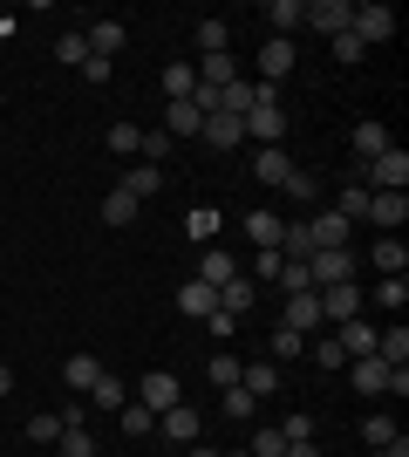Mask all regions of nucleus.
Returning a JSON list of instances; mask_svg holds the SVG:
<instances>
[{
  "label": "nucleus",
  "instance_id": "1a4fd4ad",
  "mask_svg": "<svg viewBox=\"0 0 409 457\" xmlns=\"http://www.w3.org/2000/svg\"><path fill=\"white\" fill-rule=\"evenodd\" d=\"M403 219H409V191H369V226L403 232Z\"/></svg>",
  "mask_w": 409,
  "mask_h": 457
},
{
  "label": "nucleus",
  "instance_id": "b1692460",
  "mask_svg": "<svg viewBox=\"0 0 409 457\" xmlns=\"http://www.w3.org/2000/svg\"><path fill=\"white\" fill-rule=\"evenodd\" d=\"M239 389H246V396H253V403H266L273 389H280V362H253V369H246V376H239Z\"/></svg>",
  "mask_w": 409,
  "mask_h": 457
},
{
  "label": "nucleus",
  "instance_id": "052dcab7",
  "mask_svg": "<svg viewBox=\"0 0 409 457\" xmlns=\"http://www.w3.org/2000/svg\"><path fill=\"white\" fill-rule=\"evenodd\" d=\"M184 457H218V451H205V444H184Z\"/></svg>",
  "mask_w": 409,
  "mask_h": 457
},
{
  "label": "nucleus",
  "instance_id": "7ed1b4c3",
  "mask_svg": "<svg viewBox=\"0 0 409 457\" xmlns=\"http://www.w3.org/2000/svg\"><path fill=\"white\" fill-rule=\"evenodd\" d=\"M348 21H355V0H307L300 7V28H321V35H348Z\"/></svg>",
  "mask_w": 409,
  "mask_h": 457
},
{
  "label": "nucleus",
  "instance_id": "6e6552de",
  "mask_svg": "<svg viewBox=\"0 0 409 457\" xmlns=\"http://www.w3.org/2000/svg\"><path fill=\"white\" fill-rule=\"evenodd\" d=\"M157 430H164L171 444H198V437H205V417H198L192 403H171V410L157 417Z\"/></svg>",
  "mask_w": 409,
  "mask_h": 457
},
{
  "label": "nucleus",
  "instance_id": "13d9d810",
  "mask_svg": "<svg viewBox=\"0 0 409 457\" xmlns=\"http://www.w3.org/2000/svg\"><path fill=\"white\" fill-rule=\"evenodd\" d=\"M375 457H409V437H389V444H382Z\"/></svg>",
  "mask_w": 409,
  "mask_h": 457
},
{
  "label": "nucleus",
  "instance_id": "864d4df0",
  "mask_svg": "<svg viewBox=\"0 0 409 457\" xmlns=\"http://www.w3.org/2000/svg\"><path fill=\"white\" fill-rule=\"evenodd\" d=\"M362 55H369V48H362L355 35H334V62H362Z\"/></svg>",
  "mask_w": 409,
  "mask_h": 457
},
{
  "label": "nucleus",
  "instance_id": "c9c22d12",
  "mask_svg": "<svg viewBox=\"0 0 409 457\" xmlns=\"http://www.w3.org/2000/svg\"><path fill=\"white\" fill-rule=\"evenodd\" d=\"M341 219H348V226H362V219H369V185H341Z\"/></svg>",
  "mask_w": 409,
  "mask_h": 457
},
{
  "label": "nucleus",
  "instance_id": "8fccbe9b",
  "mask_svg": "<svg viewBox=\"0 0 409 457\" xmlns=\"http://www.w3.org/2000/svg\"><path fill=\"white\" fill-rule=\"evenodd\" d=\"M307 355H314V362H321V369H341V362H348V355L334 348V335H328V342H307Z\"/></svg>",
  "mask_w": 409,
  "mask_h": 457
},
{
  "label": "nucleus",
  "instance_id": "9d476101",
  "mask_svg": "<svg viewBox=\"0 0 409 457\" xmlns=\"http://www.w3.org/2000/svg\"><path fill=\"white\" fill-rule=\"evenodd\" d=\"M280 328H293V335H307V342H314V335L328 328V321H321V301H314V294H287V314H280Z\"/></svg>",
  "mask_w": 409,
  "mask_h": 457
},
{
  "label": "nucleus",
  "instance_id": "39448f33",
  "mask_svg": "<svg viewBox=\"0 0 409 457\" xmlns=\"http://www.w3.org/2000/svg\"><path fill=\"white\" fill-rule=\"evenodd\" d=\"M239 123H246V137H253L259 151H273V144H287V110H280V103H259V110H246Z\"/></svg>",
  "mask_w": 409,
  "mask_h": 457
},
{
  "label": "nucleus",
  "instance_id": "bb28decb",
  "mask_svg": "<svg viewBox=\"0 0 409 457\" xmlns=\"http://www.w3.org/2000/svg\"><path fill=\"white\" fill-rule=\"evenodd\" d=\"M233 253H218V246H205V260H198V280H205V287H225V280H233Z\"/></svg>",
  "mask_w": 409,
  "mask_h": 457
},
{
  "label": "nucleus",
  "instance_id": "680f3d73",
  "mask_svg": "<svg viewBox=\"0 0 409 457\" xmlns=\"http://www.w3.org/2000/svg\"><path fill=\"white\" fill-rule=\"evenodd\" d=\"M7 389H14V376H7V369H0V396H7Z\"/></svg>",
  "mask_w": 409,
  "mask_h": 457
},
{
  "label": "nucleus",
  "instance_id": "ea45409f",
  "mask_svg": "<svg viewBox=\"0 0 409 457\" xmlns=\"http://www.w3.org/2000/svg\"><path fill=\"white\" fill-rule=\"evenodd\" d=\"M293 355H307V335H293V328H273V362H293Z\"/></svg>",
  "mask_w": 409,
  "mask_h": 457
},
{
  "label": "nucleus",
  "instance_id": "e433bc0d",
  "mask_svg": "<svg viewBox=\"0 0 409 457\" xmlns=\"http://www.w3.org/2000/svg\"><path fill=\"white\" fill-rule=\"evenodd\" d=\"M117 417H123V437H151V430H157V417L143 410V403H123Z\"/></svg>",
  "mask_w": 409,
  "mask_h": 457
},
{
  "label": "nucleus",
  "instance_id": "e2e57ef3",
  "mask_svg": "<svg viewBox=\"0 0 409 457\" xmlns=\"http://www.w3.org/2000/svg\"><path fill=\"white\" fill-rule=\"evenodd\" d=\"M218 457H253V451H218Z\"/></svg>",
  "mask_w": 409,
  "mask_h": 457
},
{
  "label": "nucleus",
  "instance_id": "dca6fc26",
  "mask_svg": "<svg viewBox=\"0 0 409 457\" xmlns=\"http://www.w3.org/2000/svg\"><path fill=\"white\" fill-rule=\"evenodd\" d=\"M253 178H259V185H287V178H293L287 144H273V151H253Z\"/></svg>",
  "mask_w": 409,
  "mask_h": 457
},
{
  "label": "nucleus",
  "instance_id": "4be33fe9",
  "mask_svg": "<svg viewBox=\"0 0 409 457\" xmlns=\"http://www.w3.org/2000/svg\"><path fill=\"white\" fill-rule=\"evenodd\" d=\"M369 260L382 267V280H389V273H409V246L396 239V232H389V239H375V246H369Z\"/></svg>",
  "mask_w": 409,
  "mask_h": 457
},
{
  "label": "nucleus",
  "instance_id": "c85d7f7f",
  "mask_svg": "<svg viewBox=\"0 0 409 457\" xmlns=\"http://www.w3.org/2000/svg\"><path fill=\"white\" fill-rule=\"evenodd\" d=\"M198 130H205V116H198L192 103H171V116H164V137L177 144V137H198Z\"/></svg>",
  "mask_w": 409,
  "mask_h": 457
},
{
  "label": "nucleus",
  "instance_id": "a878e982",
  "mask_svg": "<svg viewBox=\"0 0 409 457\" xmlns=\"http://www.w3.org/2000/svg\"><path fill=\"white\" fill-rule=\"evenodd\" d=\"M253 301H259V294H253V280H246V273H233V280L218 287V307H225L233 321H239V314H246V307H253Z\"/></svg>",
  "mask_w": 409,
  "mask_h": 457
},
{
  "label": "nucleus",
  "instance_id": "2f4dec72",
  "mask_svg": "<svg viewBox=\"0 0 409 457\" xmlns=\"http://www.w3.org/2000/svg\"><path fill=\"white\" fill-rule=\"evenodd\" d=\"M389 437H403L389 410H375V417H362V444H369V451H382V444H389Z\"/></svg>",
  "mask_w": 409,
  "mask_h": 457
},
{
  "label": "nucleus",
  "instance_id": "6e6d98bb",
  "mask_svg": "<svg viewBox=\"0 0 409 457\" xmlns=\"http://www.w3.org/2000/svg\"><path fill=\"white\" fill-rule=\"evenodd\" d=\"M218 232V212H192V239H212Z\"/></svg>",
  "mask_w": 409,
  "mask_h": 457
},
{
  "label": "nucleus",
  "instance_id": "a19ab883",
  "mask_svg": "<svg viewBox=\"0 0 409 457\" xmlns=\"http://www.w3.org/2000/svg\"><path fill=\"white\" fill-rule=\"evenodd\" d=\"M246 451H253V457H287V437H280L273 423H259V430H253V444H246Z\"/></svg>",
  "mask_w": 409,
  "mask_h": 457
},
{
  "label": "nucleus",
  "instance_id": "09e8293b",
  "mask_svg": "<svg viewBox=\"0 0 409 457\" xmlns=\"http://www.w3.org/2000/svg\"><path fill=\"white\" fill-rule=\"evenodd\" d=\"M28 444H61V417H35L28 423Z\"/></svg>",
  "mask_w": 409,
  "mask_h": 457
},
{
  "label": "nucleus",
  "instance_id": "4c0bfd02",
  "mask_svg": "<svg viewBox=\"0 0 409 457\" xmlns=\"http://www.w3.org/2000/svg\"><path fill=\"white\" fill-rule=\"evenodd\" d=\"M89 403H102V410H123L130 396H123V382L110 376V369H102V376H96V389H89Z\"/></svg>",
  "mask_w": 409,
  "mask_h": 457
},
{
  "label": "nucleus",
  "instance_id": "72a5a7b5",
  "mask_svg": "<svg viewBox=\"0 0 409 457\" xmlns=\"http://www.w3.org/2000/svg\"><path fill=\"white\" fill-rule=\"evenodd\" d=\"M205 376H212L218 389H233V382L246 376V362H239V355H225V348H212V362H205Z\"/></svg>",
  "mask_w": 409,
  "mask_h": 457
},
{
  "label": "nucleus",
  "instance_id": "f8f14e48",
  "mask_svg": "<svg viewBox=\"0 0 409 457\" xmlns=\"http://www.w3.org/2000/svg\"><path fill=\"white\" fill-rule=\"evenodd\" d=\"M287 76H293V41H280V35H273L266 48H259V82H266V89H280Z\"/></svg>",
  "mask_w": 409,
  "mask_h": 457
},
{
  "label": "nucleus",
  "instance_id": "3c124183",
  "mask_svg": "<svg viewBox=\"0 0 409 457\" xmlns=\"http://www.w3.org/2000/svg\"><path fill=\"white\" fill-rule=\"evenodd\" d=\"M76 76H82V82H110V76H117V62H102V55H89V62H82V69H76Z\"/></svg>",
  "mask_w": 409,
  "mask_h": 457
},
{
  "label": "nucleus",
  "instance_id": "c756f323",
  "mask_svg": "<svg viewBox=\"0 0 409 457\" xmlns=\"http://www.w3.org/2000/svg\"><path fill=\"white\" fill-rule=\"evenodd\" d=\"M192 89H198L192 62H171V69H164V96H171V103H192Z\"/></svg>",
  "mask_w": 409,
  "mask_h": 457
},
{
  "label": "nucleus",
  "instance_id": "20e7f679",
  "mask_svg": "<svg viewBox=\"0 0 409 457\" xmlns=\"http://www.w3.org/2000/svg\"><path fill=\"white\" fill-rule=\"evenodd\" d=\"M136 403H143V410H151V417H164V410H171V403H184V382H177L171 369H151V376L136 382Z\"/></svg>",
  "mask_w": 409,
  "mask_h": 457
},
{
  "label": "nucleus",
  "instance_id": "393cba45",
  "mask_svg": "<svg viewBox=\"0 0 409 457\" xmlns=\"http://www.w3.org/2000/svg\"><path fill=\"white\" fill-rule=\"evenodd\" d=\"M61 376H69V396H89V389H96V376H102V362H96V355H69V369H61Z\"/></svg>",
  "mask_w": 409,
  "mask_h": 457
},
{
  "label": "nucleus",
  "instance_id": "cd10ccee",
  "mask_svg": "<svg viewBox=\"0 0 409 457\" xmlns=\"http://www.w3.org/2000/svg\"><path fill=\"white\" fill-rule=\"evenodd\" d=\"M198 55H233V28L225 21H198Z\"/></svg>",
  "mask_w": 409,
  "mask_h": 457
},
{
  "label": "nucleus",
  "instance_id": "4d7b16f0",
  "mask_svg": "<svg viewBox=\"0 0 409 457\" xmlns=\"http://www.w3.org/2000/svg\"><path fill=\"white\" fill-rule=\"evenodd\" d=\"M253 280H280V253H259V260H253Z\"/></svg>",
  "mask_w": 409,
  "mask_h": 457
},
{
  "label": "nucleus",
  "instance_id": "6ab92c4d",
  "mask_svg": "<svg viewBox=\"0 0 409 457\" xmlns=\"http://www.w3.org/2000/svg\"><path fill=\"white\" fill-rule=\"evenodd\" d=\"M205 144H212V151H239V144H246V123H239V116H205Z\"/></svg>",
  "mask_w": 409,
  "mask_h": 457
},
{
  "label": "nucleus",
  "instance_id": "49530a36",
  "mask_svg": "<svg viewBox=\"0 0 409 457\" xmlns=\"http://www.w3.org/2000/svg\"><path fill=\"white\" fill-rule=\"evenodd\" d=\"M253 410H259V403H253V396H246V389L233 382V389H225V417H233V423H253Z\"/></svg>",
  "mask_w": 409,
  "mask_h": 457
},
{
  "label": "nucleus",
  "instance_id": "412c9836",
  "mask_svg": "<svg viewBox=\"0 0 409 457\" xmlns=\"http://www.w3.org/2000/svg\"><path fill=\"white\" fill-rule=\"evenodd\" d=\"M82 41H89V55L117 62V48H123V21H96V28H82Z\"/></svg>",
  "mask_w": 409,
  "mask_h": 457
},
{
  "label": "nucleus",
  "instance_id": "aec40b11",
  "mask_svg": "<svg viewBox=\"0 0 409 457\" xmlns=\"http://www.w3.org/2000/svg\"><path fill=\"white\" fill-rule=\"evenodd\" d=\"M396 137H389V123H355V164H369V157H382Z\"/></svg>",
  "mask_w": 409,
  "mask_h": 457
},
{
  "label": "nucleus",
  "instance_id": "ddd939ff",
  "mask_svg": "<svg viewBox=\"0 0 409 457\" xmlns=\"http://www.w3.org/2000/svg\"><path fill=\"white\" fill-rule=\"evenodd\" d=\"M355 389H362V396H389V362H382V355H355Z\"/></svg>",
  "mask_w": 409,
  "mask_h": 457
},
{
  "label": "nucleus",
  "instance_id": "4468645a",
  "mask_svg": "<svg viewBox=\"0 0 409 457\" xmlns=\"http://www.w3.org/2000/svg\"><path fill=\"white\" fill-rule=\"evenodd\" d=\"M212 307H218V287H205V280H198V273H192V280H184V287H177V314H192V321H205Z\"/></svg>",
  "mask_w": 409,
  "mask_h": 457
},
{
  "label": "nucleus",
  "instance_id": "2eb2a0df",
  "mask_svg": "<svg viewBox=\"0 0 409 457\" xmlns=\"http://www.w3.org/2000/svg\"><path fill=\"white\" fill-rule=\"evenodd\" d=\"M334 348H341L348 362H355V355H375V328L362 321V314H355V321H341V328H334Z\"/></svg>",
  "mask_w": 409,
  "mask_h": 457
},
{
  "label": "nucleus",
  "instance_id": "de8ad7c7",
  "mask_svg": "<svg viewBox=\"0 0 409 457\" xmlns=\"http://www.w3.org/2000/svg\"><path fill=\"white\" fill-rule=\"evenodd\" d=\"M61 457H96V437L89 430H61Z\"/></svg>",
  "mask_w": 409,
  "mask_h": 457
},
{
  "label": "nucleus",
  "instance_id": "a211bd4d",
  "mask_svg": "<svg viewBox=\"0 0 409 457\" xmlns=\"http://www.w3.org/2000/svg\"><path fill=\"white\" fill-rule=\"evenodd\" d=\"M307 232H314V253H321V246H348V219H341V212H314V219H307Z\"/></svg>",
  "mask_w": 409,
  "mask_h": 457
},
{
  "label": "nucleus",
  "instance_id": "473e14b6",
  "mask_svg": "<svg viewBox=\"0 0 409 457\" xmlns=\"http://www.w3.org/2000/svg\"><path fill=\"white\" fill-rule=\"evenodd\" d=\"M375 301H382V307L396 314V321H403V307H409V273H389V280L375 287Z\"/></svg>",
  "mask_w": 409,
  "mask_h": 457
},
{
  "label": "nucleus",
  "instance_id": "f704fd0d",
  "mask_svg": "<svg viewBox=\"0 0 409 457\" xmlns=\"http://www.w3.org/2000/svg\"><path fill=\"white\" fill-rule=\"evenodd\" d=\"M300 7H307V0H273V7H266V21L280 28V41H293V28H300Z\"/></svg>",
  "mask_w": 409,
  "mask_h": 457
},
{
  "label": "nucleus",
  "instance_id": "58836bf2",
  "mask_svg": "<svg viewBox=\"0 0 409 457\" xmlns=\"http://www.w3.org/2000/svg\"><path fill=\"white\" fill-rule=\"evenodd\" d=\"M110 151H117V157H136V151H143V130H136V123H110Z\"/></svg>",
  "mask_w": 409,
  "mask_h": 457
},
{
  "label": "nucleus",
  "instance_id": "7c9ffc66",
  "mask_svg": "<svg viewBox=\"0 0 409 457\" xmlns=\"http://www.w3.org/2000/svg\"><path fill=\"white\" fill-rule=\"evenodd\" d=\"M136 212H143V205H136V198H130V191H110V198H102V219H110V226H136Z\"/></svg>",
  "mask_w": 409,
  "mask_h": 457
},
{
  "label": "nucleus",
  "instance_id": "f03ea898",
  "mask_svg": "<svg viewBox=\"0 0 409 457\" xmlns=\"http://www.w3.org/2000/svg\"><path fill=\"white\" fill-rule=\"evenodd\" d=\"M307 280H314V287H341V280H355V253H348V246H321V253H307Z\"/></svg>",
  "mask_w": 409,
  "mask_h": 457
},
{
  "label": "nucleus",
  "instance_id": "5fc2aeb1",
  "mask_svg": "<svg viewBox=\"0 0 409 457\" xmlns=\"http://www.w3.org/2000/svg\"><path fill=\"white\" fill-rule=\"evenodd\" d=\"M205 328H212V342H225V335H233L239 321H233V314H225V307H212V314H205Z\"/></svg>",
  "mask_w": 409,
  "mask_h": 457
},
{
  "label": "nucleus",
  "instance_id": "f257e3e1",
  "mask_svg": "<svg viewBox=\"0 0 409 457\" xmlns=\"http://www.w3.org/2000/svg\"><path fill=\"white\" fill-rule=\"evenodd\" d=\"M355 185H369V191H403V185H409V151H403V144H389L382 157L355 164Z\"/></svg>",
  "mask_w": 409,
  "mask_h": 457
},
{
  "label": "nucleus",
  "instance_id": "37998d69",
  "mask_svg": "<svg viewBox=\"0 0 409 457\" xmlns=\"http://www.w3.org/2000/svg\"><path fill=\"white\" fill-rule=\"evenodd\" d=\"M273 430H280L287 444H307L314 437V417H307V410H287V423H273Z\"/></svg>",
  "mask_w": 409,
  "mask_h": 457
},
{
  "label": "nucleus",
  "instance_id": "9b49d317",
  "mask_svg": "<svg viewBox=\"0 0 409 457\" xmlns=\"http://www.w3.org/2000/svg\"><path fill=\"white\" fill-rule=\"evenodd\" d=\"M239 232H246L259 253H280V232H287V219H280V212H246V219H239Z\"/></svg>",
  "mask_w": 409,
  "mask_h": 457
},
{
  "label": "nucleus",
  "instance_id": "79ce46f5",
  "mask_svg": "<svg viewBox=\"0 0 409 457\" xmlns=\"http://www.w3.org/2000/svg\"><path fill=\"white\" fill-rule=\"evenodd\" d=\"M164 157H171V137H164V130H143V151H136V164H157V171H164Z\"/></svg>",
  "mask_w": 409,
  "mask_h": 457
},
{
  "label": "nucleus",
  "instance_id": "bf43d9fd",
  "mask_svg": "<svg viewBox=\"0 0 409 457\" xmlns=\"http://www.w3.org/2000/svg\"><path fill=\"white\" fill-rule=\"evenodd\" d=\"M287 457H321V444H314V437L307 444H287Z\"/></svg>",
  "mask_w": 409,
  "mask_h": 457
},
{
  "label": "nucleus",
  "instance_id": "423d86ee",
  "mask_svg": "<svg viewBox=\"0 0 409 457\" xmlns=\"http://www.w3.org/2000/svg\"><path fill=\"white\" fill-rule=\"evenodd\" d=\"M314 301H321V321H355V314H362V287L355 280H341V287H314Z\"/></svg>",
  "mask_w": 409,
  "mask_h": 457
},
{
  "label": "nucleus",
  "instance_id": "0eeeda50",
  "mask_svg": "<svg viewBox=\"0 0 409 457\" xmlns=\"http://www.w3.org/2000/svg\"><path fill=\"white\" fill-rule=\"evenodd\" d=\"M348 35L362 41V48H375V41H389V35H396V14H389V7H382V0H369V7H355Z\"/></svg>",
  "mask_w": 409,
  "mask_h": 457
},
{
  "label": "nucleus",
  "instance_id": "a18cd8bd",
  "mask_svg": "<svg viewBox=\"0 0 409 457\" xmlns=\"http://www.w3.org/2000/svg\"><path fill=\"white\" fill-rule=\"evenodd\" d=\"M280 287H287V294H314V280H307V260H280Z\"/></svg>",
  "mask_w": 409,
  "mask_h": 457
},
{
  "label": "nucleus",
  "instance_id": "5701e85b",
  "mask_svg": "<svg viewBox=\"0 0 409 457\" xmlns=\"http://www.w3.org/2000/svg\"><path fill=\"white\" fill-rule=\"evenodd\" d=\"M123 191L143 205V198H157V191H164V171H157V164H130V171H123Z\"/></svg>",
  "mask_w": 409,
  "mask_h": 457
},
{
  "label": "nucleus",
  "instance_id": "f3484780",
  "mask_svg": "<svg viewBox=\"0 0 409 457\" xmlns=\"http://www.w3.org/2000/svg\"><path fill=\"white\" fill-rule=\"evenodd\" d=\"M375 355H382L389 369H409V328H403V321L375 328Z\"/></svg>",
  "mask_w": 409,
  "mask_h": 457
},
{
  "label": "nucleus",
  "instance_id": "c03bdc74",
  "mask_svg": "<svg viewBox=\"0 0 409 457\" xmlns=\"http://www.w3.org/2000/svg\"><path fill=\"white\" fill-rule=\"evenodd\" d=\"M55 55L69 62V69H82V62H89V41H82V28H69V35L55 41Z\"/></svg>",
  "mask_w": 409,
  "mask_h": 457
},
{
  "label": "nucleus",
  "instance_id": "603ef678",
  "mask_svg": "<svg viewBox=\"0 0 409 457\" xmlns=\"http://www.w3.org/2000/svg\"><path fill=\"white\" fill-rule=\"evenodd\" d=\"M280 191H287V198H314V191H321V185H314V178L300 171V164H293V178H287V185H280Z\"/></svg>",
  "mask_w": 409,
  "mask_h": 457
}]
</instances>
